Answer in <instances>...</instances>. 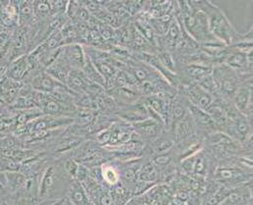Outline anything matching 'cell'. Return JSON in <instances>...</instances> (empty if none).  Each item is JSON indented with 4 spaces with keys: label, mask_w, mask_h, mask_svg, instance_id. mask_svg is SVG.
Listing matches in <instances>:
<instances>
[{
    "label": "cell",
    "mask_w": 253,
    "mask_h": 205,
    "mask_svg": "<svg viewBox=\"0 0 253 205\" xmlns=\"http://www.w3.org/2000/svg\"><path fill=\"white\" fill-rule=\"evenodd\" d=\"M195 9L201 10L207 17L211 34L227 46H233L245 40L253 39V28L246 33H239L230 22L225 12L212 1H189Z\"/></svg>",
    "instance_id": "cell-1"
},
{
    "label": "cell",
    "mask_w": 253,
    "mask_h": 205,
    "mask_svg": "<svg viewBox=\"0 0 253 205\" xmlns=\"http://www.w3.org/2000/svg\"><path fill=\"white\" fill-rule=\"evenodd\" d=\"M73 180L75 179L65 172L61 160L49 164L44 168L39 181L38 201L42 203L64 199Z\"/></svg>",
    "instance_id": "cell-2"
},
{
    "label": "cell",
    "mask_w": 253,
    "mask_h": 205,
    "mask_svg": "<svg viewBox=\"0 0 253 205\" xmlns=\"http://www.w3.org/2000/svg\"><path fill=\"white\" fill-rule=\"evenodd\" d=\"M203 148L219 163L239 157L245 150L243 145L222 132H216L203 140Z\"/></svg>",
    "instance_id": "cell-3"
},
{
    "label": "cell",
    "mask_w": 253,
    "mask_h": 205,
    "mask_svg": "<svg viewBox=\"0 0 253 205\" xmlns=\"http://www.w3.org/2000/svg\"><path fill=\"white\" fill-rule=\"evenodd\" d=\"M212 77L218 89V98L231 102L240 86L245 82L237 71L224 63L213 66Z\"/></svg>",
    "instance_id": "cell-4"
},
{
    "label": "cell",
    "mask_w": 253,
    "mask_h": 205,
    "mask_svg": "<svg viewBox=\"0 0 253 205\" xmlns=\"http://www.w3.org/2000/svg\"><path fill=\"white\" fill-rule=\"evenodd\" d=\"M220 132L240 142L245 149H253V119L238 112Z\"/></svg>",
    "instance_id": "cell-5"
},
{
    "label": "cell",
    "mask_w": 253,
    "mask_h": 205,
    "mask_svg": "<svg viewBox=\"0 0 253 205\" xmlns=\"http://www.w3.org/2000/svg\"><path fill=\"white\" fill-rule=\"evenodd\" d=\"M131 126L138 137L145 143L157 138L162 134L167 132L165 125L153 118L145 119L143 121L134 123Z\"/></svg>",
    "instance_id": "cell-6"
},
{
    "label": "cell",
    "mask_w": 253,
    "mask_h": 205,
    "mask_svg": "<svg viewBox=\"0 0 253 205\" xmlns=\"http://www.w3.org/2000/svg\"><path fill=\"white\" fill-rule=\"evenodd\" d=\"M232 102L240 113L253 119V79L245 81L240 86Z\"/></svg>",
    "instance_id": "cell-7"
},
{
    "label": "cell",
    "mask_w": 253,
    "mask_h": 205,
    "mask_svg": "<svg viewBox=\"0 0 253 205\" xmlns=\"http://www.w3.org/2000/svg\"><path fill=\"white\" fill-rule=\"evenodd\" d=\"M58 57L72 70H82L85 65L86 53L80 43H71L60 48Z\"/></svg>",
    "instance_id": "cell-8"
},
{
    "label": "cell",
    "mask_w": 253,
    "mask_h": 205,
    "mask_svg": "<svg viewBox=\"0 0 253 205\" xmlns=\"http://www.w3.org/2000/svg\"><path fill=\"white\" fill-rule=\"evenodd\" d=\"M189 113L194 122L198 136L205 138L206 137L219 132L211 116L204 110L189 103Z\"/></svg>",
    "instance_id": "cell-9"
},
{
    "label": "cell",
    "mask_w": 253,
    "mask_h": 205,
    "mask_svg": "<svg viewBox=\"0 0 253 205\" xmlns=\"http://www.w3.org/2000/svg\"><path fill=\"white\" fill-rule=\"evenodd\" d=\"M29 85L32 87L33 90L43 94H53L69 90L65 85L53 79L45 71L41 72L35 78H33Z\"/></svg>",
    "instance_id": "cell-10"
},
{
    "label": "cell",
    "mask_w": 253,
    "mask_h": 205,
    "mask_svg": "<svg viewBox=\"0 0 253 205\" xmlns=\"http://www.w3.org/2000/svg\"><path fill=\"white\" fill-rule=\"evenodd\" d=\"M168 132L171 134L174 139V143H179L190 137L198 136L194 122L190 116V113H188L181 120L171 125Z\"/></svg>",
    "instance_id": "cell-11"
},
{
    "label": "cell",
    "mask_w": 253,
    "mask_h": 205,
    "mask_svg": "<svg viewBox=\"0 0 253 205\" xmlns=\"http://www.w3.org/2000/svg\"><path fill=\"white\" fill-rule=\"evenodd\" d=\"M23 86L22 82L14 81L5 76L0 80V101L9 102L16 100Z\"/></svg>",
    "instance_id": "cell-12"
},
{
    "label": "cell",
    "mask_w": 253,
    "mask_h": 205,
    "mask_svg": "<svg viewBox=\"0 0 253 205\" xmlns=\"http://www.w3.org/2000/svg\"><path fill=\"white\" fill-rule=\"evenodd\" d=\"M137 182H142L151 186L160 184V171L149 158H147L143 163L138 174Z\"/></svg>",
    "instance_id": "cell-13"
},
{
    "label": "cell",
    "mask_w": 253,
    "mask_h": 205,
    "mask_svg": "<svg viewBox=\"0 0 253 205\" xmlns=\"http://www.w3.org/2000/svg\"><path fill=\"white\" fill-rule=\"evenodd\" d=\"M71 70L72 69L57 56L56 59L44 71L53 79L66 86Z\"/></svg>",
    "instance_id": "cell-14"
},
{
    "label": "cell",
    "mask_w": 253,
    "mask_h": 205,
    "mask_svg": "<svg viewBox=\"0 0 253 205\" xmlns=\"http://www.w3.org/2000/svg\"><path fill=\"white\" fill-rule=\"evenodd\" d=\"M66 198L74 205H89L90 200L88 195L78 180H73L69 186Z\"/></svg>",
    "instance_id": "cell-15"
},
{
    "label": "cell",
    "mask_w": 253,
    "mask_h": 205,
    "mask_svg": "<svg viewBox=\"0 0 253 205\" xmlns=\"http://www.w3.org/2000/svg\"><path fill=\"white\" fill-rule=\"evenodd\" d=\"M19 27H27L34 20V6L31 1H18Z\"/></svg>",
    "instance_id": "cell-16"
},
{
    "label": "cell",
    "mask_w": 253,
    "mask_h": 205,
    "mask_svg": "<svg viewBox=\"0 0 253 205\" xmlns=\"http://www.w3.org/2000/svg\"><path fill=\"white\" fill-rule=\"evenodd\" d=\"M62 205H74L66 197L63 199V201H62Z\"/></svg>",
    "instance_id": "cell-17"
},
{
    "label": "cell",
    "mask_w": 253,
    "mask_h": 205,
    "mask_svg": "<svg viewBox=\"0 0 253 205\" xmlns=\"http://www.w3.org/2000/svg\"><path fill=\"white\" fill-rule=\"evenodd\" d=\"M89 205H94V204H92V203H91V202H90V204H89Z\"/></svg>",
    "instance_id": "cell-18"
},
{
    "label": "cell",
    "mask_w": 253,
    "mask_h": 205,
    "mask_svg": "<svg viewBox=\"0 0 253 205\" xmlns=\"http://www.w3.org/2000/svg\"><path fill=\"white\" fill-rule=\"evenodd\" d=\"M253 205V203H251V204H249V205Z\"/></svg>",
    "instance_id": "cell-19"
}]
</instances>
